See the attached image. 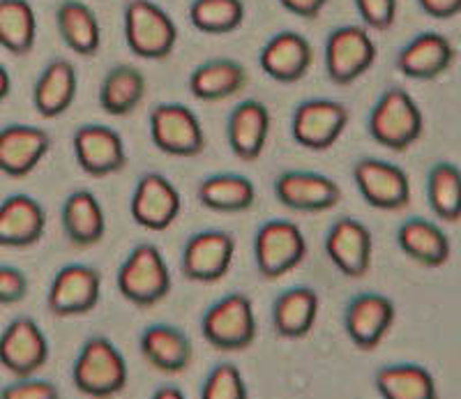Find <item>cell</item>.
I'll return each instance as SVG.
<instances>
[{
    "mask_svg": "<svg viewBox=\"0 0 461 399\" xmlns=\"http://www.w3.org/2000/svg\"><path fill=\"white\" fill-rule=\"evenodd\" d=\"M273 118L261 100H245L230 109L226 121L229 148L242 162H257L270 139Z\"/></svg>",
    "mask_w": 461,
    "mask_h": 399,
    "instance_id": "obj_22",
    "label": "cell"
},
{
    "mask_svg": "<svg viewBox=\"0 0 461 399\" xmlns=\"http://www.w3.org/2000/svg\"><path fill=\"white\" fill-rule=\"evenodd\" d=\"M183 211L178 187L158 171H148L131 192L130 215L146 231H167Z\"/></svg>",
    "mask_w": 461,
    "mask_h": 399,
    "instance_id": "obj_13",
    "label": "cell"
},
{
    "mask_svg": "<svg viewBox=\"0 0 461 399\" xmlns=\"http://www.w3.org/2000/svg\"><path fill=\"white\" fill-rule=\"evenodd\" d=\"M37 40V16L28 0H0V47L28 56Z\"/></svg>",
    "mask_w": 461,
    "mask_h": 399,
    "instance_id": "obj_34",
    "label": "cell"
},
{
    "mask_svg": "<svg viewBox=\"0 0 461 399\" xmlns=\"http://www.w3.org/2000/svg\"><path fill=\"white\" fill-rule=\"evenodd\" d=\"M330 0H279V5L300 19H316Z\"/></svg>",
    "mask_w": 461,
    "mask_h": 399,
    "instance_id": "obj_42",
    "label": "cell"
},
{
    "mask_svg": "<svg viewBox=\"0 0 461 399\" xmlns=\"http://www.w3.org/2000/svg\"><path fill=\"white\" fill-rule=\"evenodd\" d=\"M139 349L146 363L162 374H183L194 358L189 337L168 323L148 326L139 337Z\"/></svg>",
    "mask_w": 461,
    "mask_h": 399,
    "instance_id": "obj_25",
    "label": "cell"
},
{
    "mask_svg": "<svg viewBox=\"0 0 461 399\" xmlns=\"http://www.w3.org/2000/svg\"><path fill=\"white\" fill-rule=\"evenodd\" d=\"M383 399H438L434 374L418 363L385 365L374 376Z\"/></svg>",
    "mask_w": 461,
    "mask_h": 399,
    "instance_id": "obj_33",
    "label": "cell"
},
{
    "mask_svg": "<svg viewBox=\"0 0 461 399\" xmlns=\"http://www.w3.org/2000/svg\"><path fill=\"white\" fill-rule=\"evenodd\" d=\"M427 201L434 215L456 224L461 217V171L452 162H438L427 174Z\"/></svg>",
    "mask_w": 461,
    "mask_h": 399,
    "instance_id": "obj_35",
    "label": "cell"
},
{
    "mask_svg": "<svg viewBox=\"0 0 461 399\" xmlns=\"http://www.w3.org/2000/svg\"><path fill=\"white\" fill-rule=\"evenodd\" d=\"M47 231L44 205L31 195H10L0 201V247L26 249L37 245Z\"/></svg>",
    "mask_w": 461,
    "mask_h": 399,
    "instance_id": "obj_23",
    "label": "cell"
},
{
    "mask_svg": "<svg viewBox=\"0 0 461 399\" xmlns=\"http://www.w3.org/2000/svg\"><path fill=\"white\" fill-rule=\"evenodd\" d=\"M115 284L122 298L134 307L148 310L159 305L171 294V270L159 247L139 242L121 263Z\"/></svg>",
    "mask_w": 461,
    "mask_h": 399,
    "instance_id": "obj_3",
    "label": "cell"
},
{
    "mask_svg": "<svg viewBox=\"0 0 461 399\" xmlns=\"http://www.w3.org/2000/svg\"><path fill=\"white\" fill-rule=\"evenodd\" d=\"M130 378L127 360L109 337L95 335L84 341L74 360L72 381L81 394L90 399H113Z\"/></svg>",
    "mask_w": 461,
    "mask_h": 399,
    "instance_id": "obj_1",
    "label": "cell"
},
{
    "mask_svg": "<svg viewBox=\"0 0 461 399\" xmlns=\"http://www.w3.org/2000/svg\"><path fill=\"white\" fill-rule=\"evenodd\" d=\"M51 150V137L42 127L12 122L0 130V174L26 178Z\"/></svg>",
    "mask_w": 461,
    "mask_h": 399,
    "instance_id": "obj_21",
    "label": "cell"
},
{
    "mask_svg": "<svg viewBox=\"0 0 461 399\" xmlns=\"http://www.w3.org/2000/svg\"><path fill=\"white\" fill-rule=\"evenodd\" d=\"M397 319L393 298L383 294H360L344 310V331L360 351H372L388 337Z\"/></svg>",
    "mask_w": 461,
    "mask_h": 399,
    "instance_id": "obj_17",
    "label": "cell"
},
{
    "mask_svg": "<svg viewBox=\"0 0 461 399\" xmlns=\"http://www.w3.org/2000/svg\"><path fill=\"white\" fill-rule=\"evenodd\" d=\"M307 257V238L291 220H267L254 236V261L263 279H279Z\"/></svg>",
    "mask_w": 461,
    "mask_h": 399,
    "instance_id": "obj_6",
    "label": "cell"
},
{
    "mask_svg": "<svg viewBox=\"0 0 461 399\" xmlns=\"http://www.w3.org/2000/svg\"><path fill=\"white\" fill-rule=\"evenodd\" d=\"M150 139L158 150L171 158H196L205 150V131L187 104L162 102L150 111Z\"/></svg>",
    "mask_w": 461,
    "mask_h": 399,
    "instance_id": "obj_8",
    "label": "cell"
},
{
    "mask_svg": "<svg viewBox=\"0 0 461 399\" xmlns=\"http://www.w3.org/2000/svg\"><path fill=\"white\" fill-rule=\"evenodd\" d=\"M418 5L427 16L438 19V22L455 19L461 12V0H418Z\"/></svg>",
    "mask_w": 461,
    "mask_h": 399,
    "instance_id": "obj_41",
    "label": "cell"
},
{
    "mask_svg": "<svg viewBox=\"0 0 461 399\" xmlns=\"http://www.w3.org/2000/svg\"><path fill=\"white\" fill-rule=\"evenodd\" d=\"M60 224L69 245L88 249L97 245L106 233L104 208L90 189H77L60 208Z\"/></svg>",
    "mask_w": 461,
    "mask_h": 399,
    "instance_id": "obj_24",
    "label": "cell"
},
{
    "mask_svg": "<svg viewBox=\"0 0 461 399\" xmlns=\"http://www.w3.org/2000/svg\"><path fill=\"white\" fill-rule=\"evenodd\" d=\"M196 199L212 213H245L257 201V185L242 174H215L201 180Z\"/></svg>",
    "mask_w": 461,
    "mask_h": 399,
    "instance_id": "obj_32",
    "label": "cell"
},
{
    "mask_svg": "<svg viewBox=\"0 0 461 399\" xmlns=\"http://www.w3.org/2000/svg\"><path fill=\"white\" fill-rule=\"evenodd\" d=\"M367 130L378 146L403 153L422 137L425 116L409 90L388 88L369 111Z\"/></svg>",
    "mask_w": 461,
    "mask_h": 399,
    "instance_id": "obj_2",
    "label": "cell"
},
{
    "mask_svg": "<svg viewBox=\"0 0 461 399\" xmlns=\"http://www.w3.org/2000/svg\"><path fill=\"white\" fill-rule=\"evenodd\" d=\"M201 399H249L245 376L233 363H220L205 376Z\"/></svg>",
    "mask_w": 461,
    "mask_h": 399,
    "instance_id": "obj_37",
    "label": "cell"
},
{
    "mask_svg": "<svg viewBox=\"0 0 461 399\" xmlns=\"http://www.w3.org/2000/svg\"><path fill=\"white\" fill-rule=\"evenodd\" d=\"M353 3L367 31H390L397 19V0H353Z\"/></svg>",
    "mask_w": 461,
    "mask_h": 399,
    "instance_id": "obj_38",
    "label": "cell"
},
{
    "mask_svg": "<svg viewBox=\"0 0 461 399\" xmlns=\"http://www.w3.org/2000/svg\"><path fill=\"white\" fill-rule=\"evenodd\" d=\"M275 196L294 213H325L341 201V187L316 171H284L275 178Z\"/></svg>",
    "mask_w": 461,
    "mask_h": 399,
    "instance_id": "obj_18",
    "label": "cell"
},
{
    "mask_svg": "<svg viewBox=\"0 0 461 399\" xmlns=\"http://www.w3.org/2000/svg\"><path fill=\"white\" fill-rule=\"evenodd\" d=\"M58 35L69 51L90 59L102 47V23L81 0H63L56 7Z\"/></svg>",
    "mask_w": 461,
    "mask_h": 399,
    "instance_id": "obj_29",
    "label": "cell"
},
{
    "mask_svg": "<svg viewBox=\"0 0 461 399\" xmlns=\"http://www.w3.org/2000/svg\"><path fill=\"white\" fill-rule=\"evenodd\" d=\"M102 275L86 263H68L51 279L47 307L58 319L86 316L100 305Z\"/></svg>",
    "mask_w": 461,
    "mask_h": 399,
    "instance_id": "obj_11",
    "label": "cell"
},
{
    "mask_svg": "<svg viewBox=\"0 0 461 399\" xmlns=\"http://www.w3.org/2000/svg\"><path fill=\"white\" fill-rule=\"evenodd\" d=\"M323 247L332 266L346 277L360 279L372 268V231L356 217L337 220L325 233Z\"/></svg>",
    "mask_w": 461,
    "mask_h": 399,
    "instance_id": "obj_16",
    "label": "cell"
},
{
    "mask_svg": "<svg viewBox=\"0 0 461 399\" xmlns=\"http://www.w3.org/2000/svg\"><path fill=\"white\" fill-rule=\"evenodd\" d=\"M49 360V340L35 319L16 316L0 332V367L26 378L37 374Z\"/></svg>",
    "mask_w": 461,
    "mask_h": 399,
    "instance_id": "obj_14",
    "label": "cell"
},
{
    "mask_svg": "<svg viewBox=\"0 0 461 399\" xmlns=\"http://www.w3.org/2000/svg\"><path fill=\"white\" fill-rule=\"evenodd\" d=\"M150 399H187V397H185L183 390L176 388V385H162L159 390H155V394H152Z\"/></svg>",
    "mask_w": 461,
    "mask_h": 399,
    "instance_id": "obj_43",
    "label": "cell"
},
{
    "mask_svg": "<svg viewBox=\"0 0 461 399\" xmlns=\"http://www.w3.org/2000/svg\"><path fill=\"white\" fill-rule=\"evenodd\" d=\"M348 121L351 113L346 104L328 97H312L295 106L291 118V137L298 146L323 153L339 141Z\"/></svg>",
    "mask_w": 461,
    "mask_h": 399,
    "instance_id": "obj_9",
    "label": "cell"
},
{
    "mask_svg": "<svg viewBox=\"0 0 461 399\" xmlns=\"http://www.w3.org/2000/svg\"><path fill=\"white\" fill-rule=\"evenodd\" d=\"M376 42L365 26H339L325 40V72L335 86H351L376 63Z\"/></svg>",
    "mask_w": 461,
    "mask_h": 399,
    "instance_id": "obj_7",
    "label": "cell"
},
{
    "mask_svg": "<svg viewBox=\"0 0 461 399\" xmlns=\"http://www.w3.org/2000/svg\"><path fill=\"white\" fill-rule=\"evenodd\" d=\"M79 77L69 60L56 59L42 69L32 88V106L42 118L53 121L68 113L69 106L77 100Z\"/></svg>",
    "mask_w": 461,
    "mask_h": 399,
    "instance_id": "obj_26",
    "label": "cell"
},
{
    "mask_svg": "<svg viewBox=\"0 0 461 399\" xmlns=\"http://www.w3.org/2000/svg\"><path fill=\"white\" fill-rule=\"evenodd\" d=\"M257 331L258 323L254 314V303L240 291L217 300L201 319L203 340L217 351H245L257 340Z\"/></svg>",
    "mask_w": 461,
    "mask_h": 399,
    "instance_id": "obj_5",
    "label": "cell"
},
{
    "mask_svg": "<svg viewBox=\"0 0 461 399\" xmlns=\"http://www.w3.org/2000/svg\"><path fill=\"white\" fill-rule=\"evenodd\" d=\"M456 63V49L446 35L425 31L415 35L409 44H403L397 53V72L413 81H434L450 72Z\"/></svg>",
    "mask_w": 461,
    "mask_h": 399,
    "instance_id": "obj_19",
    "label": "cell"
},
{
    "mask_svg": "<svg viewBox=\"0 0 461 399\" xmlns=\"http://www.w3.org/2000/svg\"><path fill=\"white\" fill-rule=\"evenodd\" d=\"M353 183L365 204L376 211H403L411 204V178L402 167L378 158H362L353 164Z\"/></svg>",
    "mask_w": 461,
    "mask_h": 399,
    "instance_id": "obj_10",
    "label": "cell"
},
{
    "mask_svg": "<svg viewBox=\"0 0 461 399\" xmlns=\"http://www.w3.org/2000/svg\"><path fill=\"white\" fill-rule=\"evenodd\" d=\"M146 77L134 65H113L100 84V106L115 118L130 116L146 97Z\"/></svg>",
    "mask_w": 461,
    "mask_h": 399,
    "instance_id": "obj_31",
    "label": "cell"
},
{
    "mask_svg": "<svg viewBox=\"0 0 461 399\" xmlns=\"http://www.w3.org/2000/svg\"><path fill=\"white\" fill-rule=\"evenodd\" d=\"M321 298L312 286H291L273 303V328L284 340H303L319 319Z\"/></svg>",
    "mask_w": 461,
    "mask_h": 399,
    "instance_id": "obj_28",
    "label": "cell"
},
{
    "mask_svg": "<svg viewBox=\"0 0 461 399\" xmlns=\"http://www.w3.org/2000/svg\"><path fill=\"white\" fill-rule=\"evenodd\" d=\"M10 90H12V79H10V72L5 69V65L0 63V104L10 97Z\"/></svg>",
    "mask_w": 461,
    "mask_h": 399,
    "instance_id": "obj_44",
    "label": "cell"
},
{
    "mask_svg": "<svg viewBox=\"0 0 461 399\" xmlns=\"http://www.w3.org/2000/svg\"><path fill=\"white\" fill-rule=\"evenodd\" d=\"M314 63V47L295 31H282L263 44L258 65L277 84H298L310 74Z\"/></svg>",
    "mask_w": 461,
    "mask_h": 399,
    "instance_id": "obj_20",
    "label": "cell"
},
{
    "mask_svg": "<svg viewBox=\"0 0 461 399\" xmlns=\"http://www.w3.org/2000/svg\"><path fill=\"white\" fill-rule=\"evenodd\" d=\"M74 159L90 178H106L122 171L127 164L125 141L109 125H81L72 134Z\"/></svg>",
    "mask_w": 461,
    "mask_h": 399,
    "instance_id": "obj_15",
    "label": "cell"
},
{
    "mask_svg": "<svg viewBox=\"0 0 461 399\" xmlns=\"http://www.w3.org/2000/svg\"><path fill=\"white\" fill-rule=\"evenodd\" d=\"M189 93L201 102H221L236 97L247 86L245 65L233 59H212L189 74Z\"/></svg>",
    "mask_w": 461,
    "mask_h": 399,
    "instance_id": "obj_30",
    "label": "cell"
},
{
    "mask_svg": "<svg viewBox=\"0 0 461 399\" xmlns=\"http://www.w3.org/2000/svg\"><path fill=\"white\" fill-rule=\"evenodd\" d=\"M236 257V238L221 229L194 233L183 247L180 270L189 282L215 284L226 277Z\"/></svg>",
    "mask_w": 461,
    "mask_h": 399,
    "instance_id": "obj_12",
    "label": "cell"
},
{
    "mask_svg": "<svg viewBox=\"0 0 461 399\" xmlns=\"http://www.w3.org/2000/svg\"><path fill=\"white\" fill-rule=\"evenodd\" d=\"M28 275L16 266H0V307L19 305L28 295Z\"/></svg>",
    "mask_w": 461,
    "mask_h": 399,
    "instance_id": "obj_40",
    "label": "cell"
},
{
    "mask_svg": "<svg viewBox=\"0 0 461 399\" xmlns=\"http://www.w3.org/2000/svg\"><path fill=\"white\" fill-rule=\"evenodd\" d=\"M0 399H60V390L47 378L26 376L0 388Z\"/></svg>",
    "mask_w": 461,
    "mask_h": 399,
    "instance_id": "obj_39",
    "label": "cell"
},
{
    "mask_svg": "<svg viewBox=\"0 0 461 399\" xmlns=\"http://www.w3.org/2000/svg\"><path fill=\"white\" fill-rule=\"evenodd\" d=\"M189 22L205 35H229L245 22L242 0H192Z\"/></svg>",
    "mask_w": 461,
    "mask_h": 399,
    "instance_id": "obj_36",
    "label": "cell"
},
{
    "mask_svg": "<svg viewBox=\"0 0 461 399\" xmlns=\"http://www.w3.org/2000/svg\"><path fill=\"white\" fill-rule=\"evenodd\" d=\"M122 32L127 49L143 60H167L178 44V26L152 0H127Z\"/></svg>",
    "mask_w": 461,
    "mask_h": 399,
    "instance_id": "obj_4",
    "label": "cell"
},
{
    "mask_svg": "<svg viewBox=\"0 0 461 399\" xmlns=\"http://www.w3.org/2000/svg\"><path fill=\"white\" fill-rule=\"evenodd\" d=\"M397 247L425 268H440L452 257L447 233L425 217H411L397 229Z\"/></svg>",
    "mask_w": 461,
    "mask_h": 399,
    "instance_id": "obj_27",
    "label": "cell"
}]
</instances>
